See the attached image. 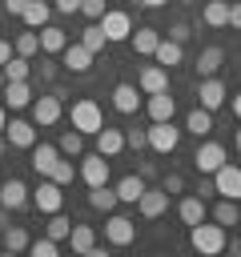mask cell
<instances>
[{"mask_svg": "<svg viewBox=\"0 0 241 257\" xmlns=\"http://www.w3.org/2000/svg\"><path fill=\"white\" fill-rule=\"evenodd\" d=\"M153 56H157V64H161V68H177V64L185 60V44H177V40H165V36H161V44H157V52H153Z\"/></svg>", "mask_w": 241, "mask_h": 257, "instance_id": "f546056e", "label": "cell"}, {"mask_svg": "<svg viewBox=\"0 0 241 257\" xmlns=\"http://www.w3.org/2000/svg\"><path fill=\"white\" fill-rule=\"evenodd\" d=\"M96 153H100V157H108V161H112V157H120V153H125V133L104 124V128L96 133Z\"/></svg>", "mask_w": 241, "mask_h": 257, "instance_id": "ffe728a7", "label": "cell"}, {"mask_svg": "<svg viewBox=\"0 0 241 257\" xmlns=\"http://www.w3.org/2000/svg\"><path fill=\"white\" fill-rule=\"evenodd\" d=\"M129 44H133L137 56H153L157 44H161V32L157 28H137V32H129Z\"/></svg>", "mask_w": 241, "mask_h": 257, "instance_id": "4316f807", "label": "cell"}, {"mask_svg": "<svg viewBox=\"0 0 241 257\" xmlns=\"http://www.w3.org/2000/svg\"><path fill=\"white\" fill-rule=\"evenodd\" d=\"M28 201L36 205V213L48 217V213H60V209H64V189H60L52 177H40V185L28 189Z\"/></svg>", "mask_w": 241, "mask_h": 257, "instance_id": "3957f363", "label": "cell"}, {"mask_svg": "<svg viewBox=\"0 0 241 257\" xmlns=\"http://www.w3.org/2000/svg\"><path fill=\"white\" fill-rule=\"evenodd\" d=\"M181 4H189V0H181Z\"/></svg>", "mask_w": 241, "mask_h": 257, "instance_id": "be15d7a7", "label": "cell"}, {"mask_svg": "<svg viewBox=\"0 0 241 257\" xmlns=\"http://www.w3.org/2000/svg\"><path fill=\"white\" fill-rule=\"evenodd\" d=\"M80 44L96 56V52H104V44H108V36H104V28H100V20H92L84 32H80Z\"/></svg>", "mask_w": 241, "mask_h": 257, "instance_id": "836d02e7", "label": "cell"}, {"mask_svg": "<svg viewBox=\"0 0 241 257\" xmlns=\"http://www.w3.org/2000/svg\"><path fill=\"white\" fill-rule=\"evenodd\" d=\"M4 124H8V108L0 104V133H4Z\"/></svg>", "mask_w": 241, "mask_h": 257, "instance_id": "6f0895ef", "label": "cell"}, {"mask_svg": "<svg viewBox=\"0 0 241 257\" xmlns=\"http://www.w3.org/2000/svg\"><path fill=\"white\" fill-rule=\"evenodd\" d=\"M161 189H165V193H181V189H185V177H181V173H165Z\"/></svg>", "mask_w": 241, "mask_h": 257, "instance_id": "ee69618b", "label": "cell"}, {"mask_svg": "<svg viewBox=\"0 0 241 257\" xmlns=\"http://www.w3.org/2000/svg\"><path fill=\"white\" fill-rule=\"evenodd\" d=\"M28 253H32V257H56V253H60V241H52V237L44 233V237L28 241Z\"/></svg>", "mask_w": 241, "mask_h": 257, "instance_id": "60d3db41", "label": "cell"}, {"mask_svg": "<svg viewBox=\"0 0 241 257\" xmlns=\"http://www.w3.org/2000/svg\"><path fill=\"white\" fill-rule=\"evenodd\" d=\"M197 104L209 108V112H217V108L225 104V84H221L217 76H201V84H197Z\"/></svg>", "mask_w": 241, "mask_h": 257, "instance_id": "8fae6325", "label": "cell"}, {"mask_svg": "<svg viewBox=\"0 0 241 257\" xmlns=\"http://www.w3.org/2000/svg\"><path fill=\"white\" fill-rule=\"evenodd\" d=\"M4 225H8V209L0 205V229H4Z\"/></svg>", "mask_w": 241, "mask_h": 257, "instance_id": "91938a15", "label": "cell"}, {"mask_svg": "<svg viewBox=\"0 0 241 257\" xmlns=\"http://www.w3.org/2000/svg\"><path fill=\"white\" fill-rule=\"evenodd\" d=\"M0 68H4V80H28V72H32V60H28V56H16V52H12V56H8V60H4Z\"/></svg>", "mask_w": 241, "mask_h": 257, "instance_id": "e575fe53", "label": "cell"}, {"mask_svg": "<svg viewBox=\"0 0 241 257\" xmlns=\"http://www.w3.org/2000/svg\"><path fill=\"white\" fill-rule=\"evenodd\" d=\"M221 64H225V48H221V44H205L201 56H197V72H201V76H217Z\"/></svg>", "mask_w": 241, "mask_h": 257, "instance_id": "83f0119b", "label": "cell"}, {"mask_svg": "<svg viewBox=\"0 0 241 257\" xmlns=\"http://www.w3.org/2000/svg\"><path fill=\"white\" fill-rule=\"evenodd\" d=\"M137 173H141L145 181H153V177H157V169H153V161H141V165H137Z\"/></svg>", "mask_w": 241, "mask_h": 257, "instance_id": "f907efd6", "label": "cell"}, {"mask_svg": "<svg viewBox=\"0 0 241 257\" xmlns=\"http://www.w3.org/2000/svg\"><path fill=\"white\" fill-rule=\"evenodd\" d=\"M12 52H16V56H28V60H32V56L40 52V36H36V28L20 32V36L12 40Z\"/></svg>", "mask_w": 241, "mask_h": 257, "instance_id": "74e56055", "label": "cell"}, {"mask_svg": "<svg viewBox=\"0 0 241 257\" xmlns=\"http://www.w3.org/2000/svg\"><path fill=\"white\" fill-rule=\"evenodd\" d=\"M56 149H60L64 157H80V153H84V133H80V128H64L60 141H56Z\"/></svg>", "mask_w": 241, "mask_h": 257, "instance_id": "d590c367", "label": "cell"}, {"mask_svg": "<svg viewBox=\"0 0 241 257\" xmlns=\"http://www.w3.org/2000/svg\"><path fill=\"white\" fill-rule=\"evenodd\" d=\"M100 28H104V36H108V44H112V40H129L133 20H129V12H104V16H100Z\"/></svg>", "mask_w": 241, "mask_h": 257, "instance_id": "2e32d148", "label": "cell"}, {"mask_svg": "<svg viewBox=\"0 0 241 257\" xmlns=\"http://www.w3.org/2000/svg\"><path fill=\"white\" fill-rule=\"evenodd\" d=\"M68 124L80 128L84 137H96V133L104 128V112H100V104H96L92 96H80V100H72V108H68Z\"/></svg>", "mask_w": 241, "mask_h": 257, "instance_id": "6da1fadb", "label": "cell"}, {"mask_svg": "<svg viewBox=\"0 0 241 257\" xmlns=\"http://www.w3.org/2000/svg\"><path fill=\"white\" fill-rule=\"evenodd\" d=\"M201 24H205V28H225V24H229V0H205Z\"/></svg>", "mask_w": 241, "mask_h": 257, "instance_id": "d4e9b609", "label": "cell"}, {"mask_svg": "<svg viewBox=\"0 0 241 257\" xmlns=\"http://www.w3.org/2000/svg\"><path fill=\"white\" fill-rule=\"evenodd\" d=\"M189 245H193L197 253H205V257L221 253V249H225V225H217V221H197V225H189Z\"/></svg>", "mask_w": 241, "mask_h": 257, "instance_id": "7a4b0ae2", "label": "cell"}, {"mask_svg": "<svg viewBox=\"0 0 241 257\" xmlns=\"http://www.w3.org/2000/svg\"><path fill=\"white\" fill-rule=\"evenodd\" d=\"M145 137H149V149L153 153H177V145H181V128L173 120H153L145 128Z\"/></svg>", "mask_w": 241, "mask_h": 257, "instance_id": "277c9868", "label": "cell"}, {"mask_svg": "<svg viewBox=\"0 0 241 257\" xmlns=\"http://www.w3.org/2000/svg\"><path fill=\"white\" fill-rule=\"evenodd\" d=\"M48 177H52V181H56V185H60V189H64V185H72V181H76V165H72V161H64V157H60V161H56V165H52V173H48Z\"/></svg>", "mask_w": 241, "mask_h": 257, "instance_id": "ab89813d", "label": "cell"}, {"mask_svg": "<svg viewBox=\"0 0 241 257\" xmlns=\"http://www.w3.org/2000/svg\"><path fill=\"white\" fill-rule=\"evenodd\" d=\"M36 36H40V52H44V56H56V52L68 44L64 28H56V24H44V28H36Z\"/></svg>", "mask_w": 241, "mask_h": 257, "instance_id": "484cf974", "label": "cell"}, {"mask_svg": "<svg viewBox=\"0 0 241 257\" xmlns=\"http://www.w3.org/2000/svg\"><path fill=\"white\" fill-rule=\"evenodd\" d=\"M36 72H40V80H52V76H56V60H52V56H44V60L36 64Z\"/></svg>", "mask_w": 241, "mask_h": 257, "instance_id": "bcb514c9", "label": "cell"}, {"mask_svg": "<svg viewBox=\"0 0 241 257\" xmlns=\"http://www.w3.org/2000/svg\"><path fill=\"white\" fill-rule=\"evenodd\" d=\"M48 16H52V4H48V0H28L24 12H20V20H24L28 28H44Z\"/></svg>", "mask_w": 241, "mask_h": 257, "instance_id": "f1b7e54d", "label": "cell"}, {"mask_svg": "<svg viewBox=\"0 0 241 257\" xmlns=\"http://www.w3.org/2000/svg\"><path fill=\"white\" fill-rule=\"evenodd\" d=\"M88 205H92L96 213H112L120 201H116V189H108V185H92V193H88Z\"/></svg>", "mask_w": 241, "mask_h": 257, "instance_id": "1f68e13d", "label": "cell"}, {"mask_svg": "<svg viewBox=\"0 0 241 257\" xmlns=\"http://www.w3.org/2000/svg\"><path fill=\"white\" fill-rule=\"evenodd\" d=\"M225 28H237V32H241V0L229 4V24H225Z\"/></svg>", "mask_w": 241, "mask_h": 257, "instance_id": "7dc6e473", "label": "cell"}, {"mask_svg": "<svg viewBox=\"0 0 241 257\" xmlns=\"http://www.w3.org/2000/svg\"><path fill=\"white\" fill-rule=\"evenodd\" d=\"M137 209H141V217H149V221H153V217H161V213L169 209V193H165V189H149V185H145V193L137 197Z\"/></svg>", "mask_w": 241, "mask_h": 257, "instance_id": "9a60e30c", "label": "cell"}, {"mask_svg": "<svg viewBox=\"0 0 241 257\" xmlns=\"http://www.w3.org/2000/svg\"><path fill=\"white\" fill-rule=\"evenodd\" d=\"M225 249H229L233 257H241V237H233V241H225Z\"/></svg>", "mask_w": 241, "mask_h": 257, "instance_id": "f5cc1de1", "label": "cell"}, {"mask_svg": "<svg viewBox=\"0 0 241 257\" xmlns=\"http://www.w3.org/2000/svg\"><path fill=\"white\" fill-rule=\"evenodd\" d=\"M169 40H177V44H185V40H189V24H185V20H177V24L169 28Z\"/></svg>", "mask_w": 241, "mask_h": 257, "instance_id": "f6af8a7d", "label": "cell"}, {"mask_svg": "<svg viewBox=\"0 0 241 257\" xmlns=\"http://www.w3.org/2000/svg\"><path fill=\"white\" fill-rule=\"evenodd\" d=\"M68 229H72V221H68L64 213H48V225H44V233H48L52 241H64V237H68Z\"/></svg>", "mask_w": 241, "mask_h": 257, "instance_id": "f35d334b", "label": "cell"}, {"mask_svg": "<svg viewBox=\"0 0 241 257\" xmlns=\"http://www.w3.org/2000/svg\"><path fill=\"white\" fill-rule=\"evenodd\" d=\"M4 141H8L12 149H32V145H36V124L24 120V116H16V120L4 124Z\"/></svg>", "mask_w": 241, "mask_h": 257, "instance_id": "30bf717a", "label": "cell"}, {"mask_svg": "<svg viewBox=\"0 0 241 257\" xmlns=\"http://www.w3.org/2000/svg\"><path fill=\"white\" fill-rule=\"evenodd\" d=\"M213 221H217V225H241V209H237V201L221 197V201L213 205Z\"/></svg>", "mask_w": 241, "mask_h": 257, "instance_id": "8d00e7d4", "label": "cell"}, {"mask_svg": "<svg viewBox=\"0 0 241 257\" xmlns=\"http://www.w3.org/2000/svg\"><path fill=\"white\" fill-rule=\"evenodd\" d=\"M60 56H64V60H60V64H64V68H68V72H76V76H80V72H88V68H92V52H88V48H84V44H80V40H76V44H72V40H68V44H64V48H60Z\"/></svg>", "mask_w": 241, "mask_h": 257, "instance_id": "7c38bea8", "label": "cell"}, {"mask_svg": "<svg viewBox=\"0 0 241 257\" xmlns=\"http://www.w3.org/2000/svg\"><path fill=\"white\" fill-rule=\"evenodd\" d=\"M0 205H4L8 213L24 209V205H28V185H24L20 177H8V181L0 185Z\"/></svg>", "mask_w": 241, "mask_h": 257, "instance_id": "5bb4252c", "label": "cell"}, {"mask_svg": "<svg viewBox=\"0 0 241 257\" xmlns=\"http://www.w3.org/2000/svg\"><path fill=\"white\" fill-rule=\"evenodd\" d=\"M213 189H217L221 197H229V201H241V169L225 161V165L213 173Z\"/></svg>", "mask_w": 241, "mask_h": 257, "instance_id": "9c48e42d", "label": "cell"}, {"mask_svg": "<svg viewBox=\"0 0 241 257\" xmlns=\"http://www.w3.org/2000/svg\"><path fill=\"white\" fill-rule=\"evenodd\" d=\"M233 116H237V120H241V92H237V96H233Z\"/></svg>", "mask_w": 241, "mask_h": 257, "instance_id": "9f6ffc18", "label": "cell"}, {"mask_svg": "<svg viewBox=\"0 0 241 257\" xmlns=\"http://www.w3.org/2000/svg\"><path fill=\"white\" fill-rule=\"evenodd\" d=\"M4 104L12 108V112H20V108H28L32 104V88H28V80H4Z\"/></svg>", "mask_w": 241, "mask_h": 257, "instance_id": "e0dca14e", "label": "cell"}, {"mask_svg": "<svg viewBox=\"0 0 241 257\" xmlns=\"http://www.w3.org/2000/svg\"><path fill=\"white\" fill-rule=\"evenodd\" d=\"M177 213H181V221H185V225H197V221H205V217H209V205H205V197L189 193V197H181Z\"/></svg>", "mask_w": 241, "mask_h": 257, "instance_id": "603a6c76", "label": "cell"}, {"mask_svg": "<svg viewBox=\"0 0 241 257\" xmlns=\"http://www.w3.org/2000/svg\"><path fill=\"white\" fill-rule=\"evenodd\" d=\"M145 185H149V181H145L141 173H125V177H120L112 189H116V201H125V205H137V197L145 193Z\"/></svg>", "mask_w": 241, "mask_h": 257, "instance_id": "7402d4cb", "label": "cell"}, {"mask_svg": "<svg viewBox=\"0 0 241 257\" xmlns=\"http://www.w3.org/2000/svg\"><path fill=\"white\" fill-rule=\"evenodd\" d=\"M193 165H197V173H217L221 165H225V145H217V141H205V145H197V153H193Z\"/></svg>", "mask_w": 241, "mask_h": 257, "instance_id": "ba28073f", "label": "cell"}, {"mask_svg": "<svg viewBox=\"0 0 241 257\" xmlns=\"http://www.w3.org/2000/svg\"><path fill=\"white\" fill-rule=\"evenodd\" d=\"M0 157H4V133H0Z\"/></svg>", "mask_w": 241, "mask_h": 257, "instance_id": "94428289", "label": "cell"}, {"mask_svg": "<svg viewBox=\"0 0 241 257\" xmlns=\"http://www.w3.org/2000/svg\"><path fill=\"white\" fill-rule=\"evenodd\" d=\"M233 149H237V157H241V128L233 133Z\"/></svg>", "mask_w": 241, "mask_h": 257, "instance_id": "680465c9", "label": "cell"}, {"mask_svg": "<svg viewBox=\"0 0 241 257\" xmlns=\"http://www.w3.org/2000/svg\"><path fill=\"white\" fill-rule=\"evenodd\" d=\"M80 12H84L88 20H100L108 8H104V0H80Z\"/></svg>", "mask_w": 241, "mask_h": 257, "instance_id": "7bdbcfd3", "label": "cell"}, {"mask_svg": "<svg viewBox=\"0 0 241 257\" xmlns=\"http://www.w3.org/2000/svg\"><path fill=\"white\" fill-rule=\"evenodd\" d=\"M8 56H12V44H8V40H0V64H4Z\"/></svg>", "mask_w": 241, "mask_h": 257, "instance_id": "db71d44e", "label": "cell"}, {"mask_svg": "<svg viewBox=\"0 0 241 257\" xmlns=\"http://www.w3.org/2000/svg\"><path fill=\"white\" fill-rule=\"evenodd\" d=\"M28 229L24 225H4L0 229V249H8V253H28Z\"/></svg>", "mask_w": 241, "mask_h": 257, "instance_id": "cb8c5ba5", "label": "cell"}, {"mask_svg": "<svg viewBox=\"0 0 241 257\" xmlns=\"http://www.w3.org/2000/svg\"><path fill=\"white\" fill-rule=\"evenodd\" d=\"M0 88H4V68H0Z\"/></svg>", "mask_w": 241, "mask_h": 257, "instance_id": "6125c7cd", "label": "cell"}, {"mask_svg": "<svg viewBox=\"0 0 241 257\" xmlns=\"http://www.w3.org/2000/svg\"><path fill=\"white\" fill-rule=\"evenodd\" d=\"M52 8H56V12H64V16H72V12H80V0H56Z\"/></svg>", "mask_w": 241, "mask_h": 257, "instance_id": "c3c4849f", "label": "cell"}, {"mask_svg": "<svg viewBox=\"0 0 241 257\" xmlns=\"http://www.w3.org/2000/svg\"><path fill=\"white\" fill-rule=\"evenodd\" d=\"M141 96H145V92H141L137 84H116V88H112V108L125 112V116H133V112L141 108Z\"/></svg>", "mask_w": 241, "mask_h": 257, "instance_id": "ac0fdd59", "label": "cell"}, {"mask_svg": "<svg viewBox=\"0 0 241 257\" xmlns=\"http://www.w3.org/2000/svg\"><path fill=\"white\" fill-rule=\"evenodd\" d=\"M209 193H217V189H213V177H209V181H201V189H197V197H209Z\"/></svg>", "mask_w": 241, "mask_h": 257, "instance_id": "816d5d0a", "label": "cell"}, {"mask_svg": "<svg viewBox=\"0 0 241 257\" xmlns=\"http://www.w3.org/2000/svg\"><path fill=\"white\" fill-rule=\"evenodd\" d=\"M145 145H149L145 128H125V149H145Z\"/></svg>", "mask_w": 241, "mask_h": 257, "instance_id": "b9f144b4", "label": "cell"}, {"mask_svg": "<svg viewBox=\"0 0 241 257\" xmlns=\"http://www.w3.org/2000/svg\"><path fill=\"white\" fill-rule=\"evenodd\" d=\"M137 4H141V8H165L169 0H137Z\"/></svg>", "mask_w": 241, "mask_h": 257, "instance_id": "11a10c76", "label": "cell"}, {"mask_svg": "<svg viewBox=\"0 0 241 257\" xmlns=\"http://www.w3.org/2000/svg\"><path fill=\"white\" fill-rule=\"evenodd\" d=\"M145 112H149V120H173V112H177V100L169 96V88H165V92H149V100H145Z\"/></svg>", "mask_w": 241, "mask_h": 257, "instance_id": "d6986e66", "label": "cell"}, {"mask_svg": "<svg viewBox=\"0 0 241 257\" xmlns=\"http://www.w3.org/2000/svg\"><path fill=\"white\" fill-rule=\"evenodd\" d=\"M64 241L72 245V253H88V249L96 245V233H92V225H72Z\"/></svg>", "mask_w": 241, "mask_h": 257, "instance_id": "d6a6232c", "label": "cell"}, {"mask_svg": "<svg viewBox=\"0 0 241 257\" xmlns=\"http://www.w3.org/2000/svg\"><path fill=\"white\" fill-rule=\"evenodd\" d=\"M104 241L108 245H133L137 241V225L120 213H104Z\"/></svg>", "mask_w": 241, "mask_h": 257, "instance_id": "8992f818", "label": "cell"}, {"mask_svg": "<svg viewBox=\"0 0 241 257\" xmlns=\"http://www.w3.org/2000/svg\"><path fill=\"white\" fill-rule=\"evenodd\" d=\"M28 108H32V124H44V128H48V124H56V120L64 116V104H60V92H48V96H36V100H32Z\"/></svg>", "mask_w": 241, "mask_h": 257, "instance_id": "5b68a950", "label": "cell"}, {"mask_svg": "<svg viewBox=\"0 0 241 257\" xmlns=\"http://www.w3.org/2000/svg\"><path fill=\"white\" fill-rule=\"evenodd\" d=\"M76 173H80V181L92 189V185H108V173H112V169H108V157L88 153V157H80V169H76Z\"/></svg>", "mask_w": 241, "mask_h": 257, "instance_id": "52a82bcc", "label": "cell"}, {"mask_svg": "<svg viewBox=\"0 0 241 257\" xmlns=\"http://www.w3.org/2000/svg\"><path fill=\"white\" fill-rule=\"evenodd\" d=\"M56 161H60V149H56V145H48V141L32 145V169H36V177H48Z\"/></svg>", "mask_w": 241, "mask_h": 257, "instance_id": "44dd1931", "label": "cell"}, {"mask_svg": "<svg viewBox=\"0 0 241 257\" xmlns=\"http://www.w3.org/2000/svg\"><path fill=\"white\" fill-rule=\"evenodd\" d=\"M185 133H193V137H209V133H213V112L197 104V108L185 116Z\"/></svg>", "mask_w": 241, "mask_h": 257, "instance_id": "4dcf8cb0", "label": "cell"}, {"mask_svg": "<svg viewBox=\"0 0 241 257\" xmlns=\"http://www.w3.org/2000/svg\"><path fill=\"white\" fill-rule=\"evenodd\" d=\"M24 4H28V0H4V12H8V16H20Z\"/></svg>", "mask_w": 241, "mask_h": 257, "instance_id": "681fc988", "label": "cell"}, {"mask_svg": "<svg viewBox=\"0 0 241 257\" xmlns=\"http://www.w3.org/2000/svg\"><path fill=\"white\" fill-rule=\"evenodd\" d=\"M137 88L149 96V92H165L169 88V68H161V64H145L141 72H137Z\"/></svg>", "mask_w": 241, "mask_h": 257, "instance_id": "4fadbf2b", "label": "cell"}]
</instances>
